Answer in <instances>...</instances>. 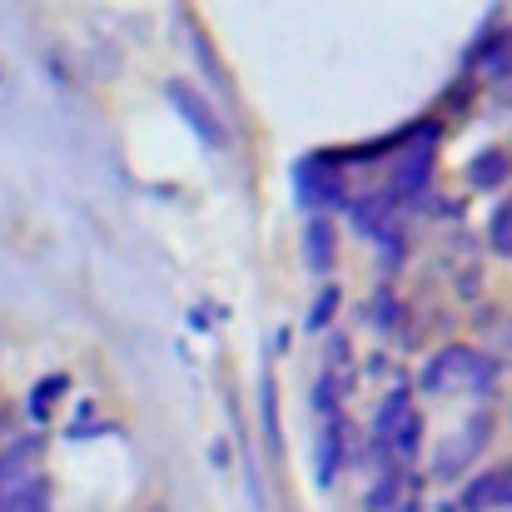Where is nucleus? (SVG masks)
<instances>
[{"mask_svg":"<svg viewBox=\"0 0 512 512\" xmlns=\"http://www.w3.org/2000/svg\"><path fill=\"white\" fill-rule=\"evenodd\" d=\"M403 512H418V508H403Z\"/></svg>","mask_w":512,"mask_h":512,"instance_id":"obj_21","label":"nucleus"},{"mask_svg":"<svg viewBox=\"0 0 512 512\" xmlns=\"http://www.w3.org/2000/svg\"><path fill=\"white\" fill-rule=\"evenodd\" d=\"M259 418H264V438H269V448L284 453V433H279V388H274L269 373H264V383H259Z\"/></svg>","mask_w":512,"mask_h":512,"instance_id":"obj_12","label":"nucleus"},{"mask_svg":"<svg viewBox=\"0 0 512 512\" xmlns=\"http://www.w3.org/2000/svg\"><path fill=\"white\" fill-rule=\"evenodd\" d=\"M468 70H488L493 80H512V25H493L468 50Z\"/></svg>","mask_w":512,"mask_h":512,"instance_id":"obj_6","label":"nucleus"},{"mask_svg":"<svg viewBox=\"0 0 512 512\" xmlns=\"http://www.w3.org/2000/svg\"><path fill=\"white\" fill-rule=\"evenodd\" d=\"M388 209H393V199L388 194H373V199H363V204H353V224L363 229V234H373L383 219H388Z\"/></svg>","mask_w":512,"mask_h":512,"instance_id":"obj_15","label":"nucleus"},{"mask_svg":"<svg viewBox=\"0 0 512 512\" xmlns=\"http://www.w3.org/2000/svg\"><path fill=\"white\" fill-rule=\"evenodd\" d=\"M488 438H493V418H488V413L468 418L458 433H448V438L438 443V453H433V478H438V483H453V478L483 453Z\"/></svg>","mask_w":512,"mask_h":512,"instance_id":"obj_4","label":"nucleus"},{"mask_svg":"<svg viewBox=\"0 0 512 512\" xmlns=\"http://www.w3.org/2000/svg\"><path fill=\"white\" fill-rule=\"evenodd\" d=\"M165 95H170V105L189 120V130H194L209 150H229V130H224V120L214 115V105H209L204 95H194L184 80H170V85H165Z\"/></svg>","mask_w":512,"mask_h":512,"instance_id":"obj_5","label":"nucleus"},{"mask_svg":"<svg viewBox=\"0 0 512 512\" xmlns=\"http://www.w3.org/2000/svg\"><path fill=\"white\" fill-rule=\"evenodd\" d=\"M334 309H339V289H324V294L314 299V309H309L304 324H309V329H324V324L334 319Z\"/></svg>","mask_w":512,"mask_h":512,"instance_id":"obj_18","label":"nucleus"},{"mask_svg":"<svg viewBox=\"0 0 512 512\" xmlns=\"http://www.w3.org/2000/svg\"><path fill=\"white\" fill-rule=\"evenodd\" d=\"M65 388H70V378H65V373L40 378V383H35V393H30V418H35V423H50V403H55Z\"/></svg>","mask_w":512,"mask_h":512,"instance_id":"obj_13","label":"nucleus"},{"mask_svg":"<svg viewBox=\"0 0 512 512\" xmlns=\"http://www.w3.org/2000/svg\"><path fill=\"white\" fill-rule=\"evenodd\" d=\"M363 508H368V512H393V508H398V473H383V478L368 488Z\"/></svg>","mask_w":512,"mask_h":512,"instance_id":"obj_17","label":"nucleus"},{"mask_svg":"<svg viewBox=\"0 0 512 512\" xmlns=\"http://www.w3.org/2000/svg\"><path fill=\"white\" fill-rule=\"evenodd\" d=\"M418 433H423V418L408 408V413L393 423V433H388V448H393L398 458H413V453H418Z\"/></svg>","mask_w":512,"mask_h":512,"instance_id":"obj_14","label":"nucleus"},{"mask_svg":"<svg viewBox=\"0 0 512 512\" xmlns=\"http://www.w3.org/2000/svg\"><path fill=\"white\" fill-rule=\"evenodd\" d=\"M488 244H493V254L512 259V199L488 219Z\"/></svg>","mask_w":512,"mask_h":512,"instance_id":"obj_16","label":"nucleus"},{"mask_svg":"<svg viewBox=\"0 0 512 512\" xmlns=\"http://www.w3.org/2000/svg\"><path fill=\"white\" fill-rule=\"evenodd\" d=\"M334 249H339V229L329 219H309L304 224V264L314 274H329L334 269Z\"/></svg>","mask_w":512,"mask_h":512,"instance_id":"obj_9","label":"nucleus"},{"mask_svg":"<svg viewBox=\"0 0 512 512\" xmlns=\"http://www.w3.org/2000/svg\"><path fill=\"white\" fill-rule=\"evenodd\" d=\"M508 160H512V155H508Z\"/></svg>","mask_w":512,"mask_h":512,"instance_id":"obj_22","label":"nucleus"},{"mask_svg":"<svg viewBox=\"0 0 512 512\" xmlns=\"http://www.w3.org/2000/svg\"><path fill=\"white\" fill-rule=\"evenodd\" d=\"M493 493H498V508H512V458L503 468H493Z\"/></svg>","mask_w":512,"mask_h":512,"instance_id":"obj_19","label":"nucleus"},{"mask_svg":"<svg viewBox=\"0 0 512 512\" xmlns=\"http://www.w3.org/2000/svg\"><path fill=\"white\" fill-rule=\"evenodd\" d=\"M40 453H45V438H40V433H30V438H5V443H0V483H15V478L35 473Z\"/></svg>","mask_w":512,"mask_h":512,"instance_id":"obj_8","label":"nucleus"},{"mask_svg":"<svg viewBox=\"0 0 512 512\" xmlns=\"http://www.w3.org/2000/svg\"><path fill=\"white\" fill-rule=\"evenodd\" d=\"M512 174V160L508 150H478L473 160H468V184L473 189H483V194H493V189H503Z\"/></svg>","mask_w":512,"mask_h":512,"instance_id":"obj_11","label":"nucleus"},{"mask_svg":"<svg viewBox=\"0 0 512 512\" xmlns=\"http://www.w3.org/2000/svg\"><path fill=\"white\" fill-rule=\"evenodd\" d=\"M0 512H50V478L25 473L15 483H0Z\"/></svg>","mask_w":512,"mask_h":512,"instance_id":"obj_7","label":"nucleus"},{"mask_svg":"<svg viewBox=\"0 0 512 512\" xmlns=\"http://www.w3.org/2000/svg\"><path fill=\"white\" fill-rule=\"evenodd\" d=\"M433 140H438V125H418V130H403L398 150H393V174H388V199H413L418 189H428V174H433Z\"/></svg>","mask_w":512,"mask_h":512,"instance_id":"obj_2","label":"nucleus"},{"mask_svg":"<svg viewBox=\"0 0 512 512\" xmlns=\"http://www.w3.org/2000/svg\"><path fill=\"white\" fill-rule=\"evenodd\" d=\"M294 194L309 209V219H329V209H339L348 199L343 189V165L334 155H309L294 165Z\"/></svg>","mask_w":512,"mask_h":512,"instance_id":"obj_3","label":"nucleus"},{"mask_svg":"<svg viewBox=\"0 0 512 512\" xmlns=\"http://www.w3.org/2000/svg\"><path fill=\"white\" fill-rule=\"evenodd\" d=\"M343 453H348V428H343V413L324 418V433H319V483L329 488L343 468Z\"/></svg>","mask_w":512,"mask_h":512,"instance_id":"obj_10","label":"nucleus"},{"mask_svg":"<svg viewBox=\"0 0 512 512\" xmlns=\"http://www.w3.org/2000/svg\"><path fill=\"white\" fill-rule=\"evenodd\" d=\"M373 304H378V309H373V319H378V324H388V329H393V324H398V299H393V294H378V299H373Z\"/></svg>","mask_w":512,"mask_h":512,"instance_id":"obj_20","label":"nucleus"},{"mask_svg":"<svg viewBox=\"0 0 512 512\" xmlns=\"http://www.w3.org/2000/svg\"><path fill=\"white\" fill-rule=\"evenodd\" d=\"M498 373H503V363H498L493 353H478V348H468V343H448V348L423 368L418 388H423V393H453V388H463V393H488V388L498 383Z\"/></svg>","mask_w":512,"mask_h":512,"instance_id":"obj_1","label":"nucleus"}]
</instances>
